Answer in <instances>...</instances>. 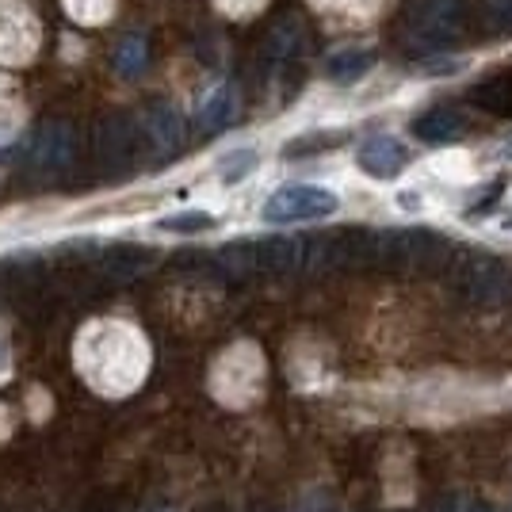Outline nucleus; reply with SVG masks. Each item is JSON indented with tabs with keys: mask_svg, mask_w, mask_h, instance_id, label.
Returning <instances> with one entry per match:
<instances>
[{
	"mask_svg": "<svg viewBox=\"0 0 512 512\" xmlns=\"http://www.w3.org/2000/svg\"><path fill=\"white\" fill-rule=\"evenodd\" d=\"M448 287L467 302V306H482L493 310L512 295V272L501 256L493 253H463L451 260Z\"/></svg>",
	"mask_w": 512,
	"mask_h": 512,
	"instance_id": "nucleus-1",
	"label": "nucleus"
},
{
	"mask_svg": "<svg viewBox=\"0 0 512 512\" xmlns=\"http://www.w3.org/2000/svg\"><path fill=\"white\" fill-rule=\"evenodd\" d=\"M467 31V0H421L406 20V46L417 54L448 50Z\"/></svg>",
	"mask_w": 512,
	"mask_h": 512,
	"instance_id": "nucleus-2",
	"label": "nucleus"
},
{
	"mask_svg": "<svg viewBox=\"0 0 512 512\" xmlns=\"http://www.w3.org/2000/svg\"><path fill=\"white\" fill-rule=\"evenodd\" d=\"M448 260V241L432 230H371V268H428Z\"/></svg>",
	"mask_w": 512,
	"mask_h": 512,
	"instance_id": "nucleus-3",
	"label": "nucleus"
},
{
	"mask_svg": "<svg viewBox=\"0 0 512 512\" xmlns=\"http://www.w3.org/2000/svg\"><path fill=\"white\" fill-rule=\"evenodd\" d=\"M337 211V195L318 184H287L264 203L268 222H314Z\"/></svg>",
	"mask_w": 512,
	"mask_h": 512,
	"instance_id": "nucleus-4",
	"label": "nucleus"
},
{
	"mask_svg": "<svg viewBox=\"0 0 512 512\" xmlns=\"http://www.w3.org/2000/svg\"><path fill=\"white\" fill-rule=\"evenodd\" d=\"M73 153H77V130L62 119H50L27 142V169L35 176H58L73 165Z\"/></svg>",
	"mask_w": 512,
	"mask_h": 512,
	"instance_id": "nucleus-5",
	"label": "nucleus"
},
{
	"mask_svg": "<svg viewBox=\"0 0 512 512\" xmlns=\"http://www.w3.org/2000/svg\"><path fill=\"white\" fill-rule=\"evenodd\" d=\"M100 157L115 169H127L138 157H150L146 153V134H142V119H130V115H107L104 127H100Z\"/></svg>",
	"mask_w": 512,
	"mask_h": 512,
	"instance_id": "nucleus-6",
	"label": "nucleus"
},
{
	"mask_svg": "<svg viewBox=\"0 0 512 512\" xmlns=\"http://www.w3.org/2000/svg\"><path fill=\"white\" fill-rule=\"evenodd\" d=\"M142 134H146V153L150 161H172L184 150L188 134H184V119L172 104H153L142 115Z\"/></svg>",
	"mask_w": 512,
	"mask_h": 512,
	"instance_id": "nucleus-7",
	"label": "nucleus"
},
{
	"mask_svg": "<svg viewBox=\"0 0 512 512\" xmlns=\"http://www.w3.org/2000/svg\"><path fill=\"white\" fill-rule=\"evenodd\" d=\"M306 46V31L295 16H283V20L272 23V31L264 35V46H260V62L268 69H287L295 62Z\"/></svg>",
	"mask_w": 512,
	"mask_h": 512,
	"instance_id": "nucleus-8",
	"label": "nucleus"
},
{
	"mask_svg": "<svg viewBox=\"0 0 512 512\" xmlns=\"http://www.w3.org/2000/svg\"><path fill=\"white\" fill-rule=\"evenodd\" d=\"M406 161V146L398 138H390V134H375L360 146V169L367 176H375V180H394L398 172L406 169Z\"/></svg>",
	"mask_w": 512,
	"mask_h": 512,
	"instance_id": "nucleus-9",
	"label": "nucleus"
},
{
	"mask_svg": "<svg viewBox=\"0 0 512 512\" xmlns=\"http://www.w3.org/2000/svg\"><path fill=\"white\" fill-rule=\"evenodd\" d=\"M241 115V96H237V85L230 81H218V85L199 100L195 107V127L199 130H226L237 123Z\"/></svg>",
	"mask_w": 512,
	"mask_h": 512,
	"instance_id": "nucleus-10",
	"label": "nucleus"
},
{
	"mask_svg": "<svg viewBox=\"0 0 512 512\" xmlns=\"http://www.w3.org/2000/svg\"><path fill=\"white\" fill-rule=\"evenodd\" d=\"M413 134L428 146H448V142H459L467 134V115L455 107H432V111L413 119Z\"/></svg>",
	"mask_w": 512,
	"mask_h": 512,
	"instance_id": "nucleus-11",
	"label": "nucleus"
},
{
	"mask_svg": "<svg viewBox=\"0 0 512 512\" xmlns=\"http://www.w3.org/2000/svg\"><path fill=\"white\" fill-rule=\"evenodd\" d=\"M100 268H104L111 279H138L153 268V253L142 249V245H115L100 256Z\"/></svg>",
	"mask_w": 512,
	"mask_h": 512,
	"instance_id": "nucleus-12",
	"label": "nucleus"
},
{
	"mask_svg": "<svg viewBox=\"0 0 512 512\" xmlns=\"http://www.w3.org/2000/svg\"><path fill=\"white\" fill-rule=\"evenodd\" d=\"M470 100L482 111L497 115V119H512V73H501V77H490V81L474 85Z\"/></svg>",
	"mask_w": 512,
	"mask_h": 512,
	"instance_id": "nucleus-13",
	"label": "nucleus"
},
{
	"mask_svg": "<svg viewBox=\"0 0 512 512\" xmlns=\"http://www.w3.org/2000/svg\"><path fill=\"white\" fill-rule=\"evenodd\" d=\"M371 65H375V54H371V50H341V54L329 58L325 69H329V81L352 85V81H360Z\"/></svg>",
	"mask_w": 512,
	"mask_h": 512,
	"instance_id": "nucleus-14",
	"label": "nucleus"
},
{
	"mask_svg": "<svg viewBox=\"0 0 512 512\" xmlns=\"http://www.w3.org/2000/svg\"><path fill=\"white\" fill-rule=\"evenodd\" d=\"M146 65H150V43L142 35H130L119 43V50H115V73L119 77H138V73H146Z\"/></svg>",
	"mask_w": 512,
	"mask_h": 512,
	"instance_id": "nucleus-15",
	"label": "nucleus"
},
{
	"mask_svg": "<svg viewBox=\"0 0 512 512\" xmlns=\"http://www.w3.org/2000/svg\"><path fill=\"white\" fill-rule=\"evenodd\" d=\"M214 218L203 211L192 214H172V218H161V230H172V234H195V230H211Z\"/></svg>",
	"mask_w": 512,
	"mask_h": 512,
	"instance_id": "nucleus-16",
	"label": "nucleus"
},
{
	"mask_svg": "<svg viewBox=\"0 0 512 512\" xmlns=\"http://www.w3.org/2000/svg\"><path fill=\"white\" fill-rule=\"evenodd\" d=\"M253 165H256L253 150L230 153V157L222 161V180H226V184H234V180H241V176H249V172H253Z\"/></svg>",
	"mask_w": 512,
	"mask_h": 512,
	"instance_id": "nucleus-17",
	"label": "nucleus"
},
{
	"mask_svg": "<svg viewBox=\"0 0 512 512\" xmlns=\"http://www.w3.org/2000/svg\"><path fill=\"white\" fill-rule=\"evenodd\" d=\"M493 23L501 31H512V0H493Z\"/></svg>",
	"mask_w": 512,
	"mask_h": 512,
	"instance_id": "nucleus-18",
	"label": "nucleus"
},
{
	"mask_svg": "<svg viewBox=\"0 0 512 512\" xmlns=\"http://www.w3.org/2000/svg\"><path fill=\"white\" fill-rule=\"evenodd\" d=\"M459 505H463V497H444V501H440L432 512H463Z\"/></svg>",
	"mask_w": 512,
	"mask_h": 512,
	"instance_id": "nucleus-19",
	"label": "nucleus"
},
{
	"mask_svg": "<svg viewBox=\"0 0 512 512\" xmlns=\"http://www.w3.org/2000/svg\"><path fill=\"white\" fill-rule=\"evenodd\" d=\"M203 512H226V509H222V505H211V509H203Z\"/></svg>",
	"mask_w": 512,
	"mask_h": 512,
	"instance_id": "nucleus-20",
	"label": "nucleus"
},
{
	"mask_svg": "<svg viewBox=\"0 0 512 512\" xmlns=\"http://www.w3.org/2000/svg\"><path fill=\"white\" fill-rule=\"evenodd\" d=\"M470 512H497V509H486V505H478V509H470Z\"/></svg>",
	"mask_w": 512,
	"mask_h": 512,
	"instance_id": "nucleus-21",
	"label": "nucleus"
},
{
	"mask_svg": "<svg viewBox=\"0 0 512 512\" xmlns=\"http://www.w3.org/2000/svg\"><path fill=\"white\" fill-rule=\"evenodd\" d=\"M268 512H272V509H268Z\"/></svg>",
	"mask_w": 512,
	"mask_h": 512,
	"instance_id": "nucleus-22",
	"label": "nucleus"
}]
</instances>
